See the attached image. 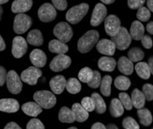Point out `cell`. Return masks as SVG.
<instances>
[{"label": "cell", "instance_id": "6da1fadb", "mask_svg": "<svg viewBox=\"0 0 153 129\" xmlns=\"http://www.w3.org/2000/svg\"><path fill=\"white\" fill-rule=\"evenodd\" d=\"M99 34L97 30H89L79 39L78 41V49L81 53H87L97 43Z\"/></svg>", "mask_w": 153, "mask_h": 129}, {"label": "cell", "instance_id": "7a4b0ae2", "mask_svg": "<svg viewBox=\"0 0 153 129\" xmlns=\"http://www.w3.org/2000/svg\"><path fill=\"white\" fill-rule=\"evenodd\" d=\"M89 6L86 3H82L71 7L67 12L65 18L68 22L73 24H78L86 16L88 11Z\"/></svg>", "mask_w": 153, "mask_h": 129}, {"label": "cell", "instance_id": "3957f363", "mask_svg": "<svg viewBox=\"0 0 153 129\" xmlns=\"http://www.w3.org/2000/svg\"><path fill=\"white\" fill-rule=\"evenodd\" d=\"M33 98L35 102L45 109L52 108L56 103V95L48 91H37L34 94Z\"/></svg>", "mask_w": 153, "mask_h": 129}, {"label": "cell", "instance_id": "277c9868", "mask_svg": "<svg viewBox=\"0 0 153 129\" xmlns=\"http://www.w3.org/2000/svg\"><path fill=\"white\" fill-rule=\"evenodd\" d=\"M111 41L114 44L116 48L120 50L127 49L131 42V38L125 27H121L115 36L112 37Z\"/></svg>", "mask_w": 153, "mask_h": 129}, {"label": "cell", "instance_id": "5b68a950", "mask_svg": "<svg viewBox=\"0 0 153 129\" xmlns=\"http://www.w3.org/2000/svg\"><path fill=\"white\" fill-rule=\"evenodd\" d=\"M53 34L59 41L65 44L71 40L74 32L70 24L63 22L56 24L53 29Z\"/></svg>", "mask_w": 153, "mask_h": 129}, {"label": "cell", "instance_id": "8992f818", "mask_svg": "<svg viewBox=\"0 0 153 129\" xmlns=\"http://www.w3.org/2000/svg\"><path fill=\"white\" fill-rule=\"evenodd\" d=\"M32 24L33 20L30 16L25 14H18L15 16L14 19V31L17 34H23L30 29Z\"/></svg>", "mask_w": 153, "mask_h": 129}, {"label": "cell", "instance_id": "52a82bcc", "mask_svg": "<svg viewBox=\"0 0 153 129\" xmlns=\"http://www.w3.org/2000/svg\"><path fill=\"white\" fill-rule=\"evenodd\" d=\"M7 86L9 91L12 94H19L22 91V83L18 74L15 70H10L7 74Z\"/></svg>", "mask_w": 153, "mask_h": 129}, {"label": "cell", "instance_id": "ba28073f", "mask_svg": "<svg viewBox=\"0 0 153 129\" xmlns=\"http://www.w3.org/2000/svg\"><path fill=\"white\" fill-rule=\"evenodd\" d=\"M42 71L36 67H30L27 68L21 74V80L23 82L30 85L35 86L37 84V80L41 77Z\"/></svg>", "mask_w": 153, "mask_h": 129}, {"label": "cell", "instance_id": "9c48e42d", "mask_svg": "<svg viewBox=\"0 0 153 129\" xmlns=\"http://www.w3.org/2000/svg\"><path fill=\"white\" fill-rule=\"evenodd\" d=\"M37 15L41 22H50L56 19L57 12L52 4L50 3H45L39 8Z\"/></svg>", "mask_w": 153, "mask_h": 129}, {"label": "cell", "instance_id": "30bf717a", "mask_svg": "<svg viewBox=\"0 0 153 129\" xmlns=\"http://www.w3.org/2000/svg\"><path fill=\"white\" fill-rule=\"evenodd\" d=\"M104 27L106 34L111 36V38L115 36L120 31V28L122 27L120 19L114 15L108 16L105 19Z\"/></svg>", "mask_w": 153, "mask_h": 129}, {"label": "cell", "instance_id": "8fae6325", "mask_svg": "<svg viewBox=\"0 0 153 129\" xmlns=\"http://www.w3.org/2000/svg\"><path fill=\"white\" fill-rule=\"evenodd\" d=\"M71 64L70 57L65 55H58L50 63V68L54 72H60L68 68Z\"/></svg>", "mask_w": 153, "mask_h": 129}, {"label": "cell", "instance_id": "7c38bea8", "mask_svg": "<svg viewBox=\"0 0 153 129\" xmlns=\"http://www.w3.org/2000/svg\"><path fill=\"white\" fill-rule=\"evenodd\" d=\"M27 50V43L22 37H15L12 41V53L15 58H20L24 56Z\"/></svg>", "mask_w": 153, "mask_h": 129}, {"label": "cell", "instance_id": "4fadbf2b", "mask_svg": "<svg viewBox=\"0 0 153 129\" xmlns=\"http://www.w3.org/2000/svg\"><path fill=\"white\" fill-rule=\"evenodd\" d=\"M107 15V10L106 7L101 3H98L94 9L91 18V24L93 27H97L106 18Z\"/></svg>", "mask_w": 153, "mask_h": 129}, {"label": "cell", "instance_id": "5bb4252c", "mask_svg": "<svg viewBox=\"0 0 153 129\" xmlns=\"http://www.w3.org/2000/svg\"><path fill=\"white\" fill-rule=\"evenodd\" d=\"M30 60L32 64L36 68H42L47 63V57L43 51L39 49H33L30 55Z\"/></svg>", "mask_w": 153, "mask_h": 129}, {"label": "cell", "instance_id": "9a60e30c", "mask_svg": "<svg viewBox=\"0 0 153 129\" xmlns=\"http://www.w3.org/2000/svg\"><path fill=\"white\" fill-rule=\"evenodd\" d=\"M97 49L98 52L103 55L111 56L114 54L116 50V47L114 44L110 40L107 39H103L99 41L97 45Z\"/></svg>", "mask_w": 153, "mask_h": 129}, {"label": "cell", "instance_id": "2e32d148", "mask_svg": "<svg viewBox=\"0 0 153 129\" xmlns=\"http://www.w3.org/2000/svg\"><path fill=\"white\" fill-rule=\"evenodd\" d=\"M66 80L63 75H56L50 81V87L55 94L59 95L65 90L66 86Z\"/></svg>", "mask_w": 153, "mask_h": 129}, {"label": "cell", "instance_id": "e0dca14e", "mask_svg": "<svg viewBox=\"0 0 153 129\" xmlns=\"http://www.w3.org/2000/svg\"><path fill=\"white\" fill-rule=\"evenodd\" d=\"M19 105L17 100L4 98L0 100V111L5 113H15L19 110Z\"/></svg>", "mask_w": 153, "mask_h": 129}, {"label": "cell", "instance_id": "ac0fdd59", "mask_svg": "<svg viewBox=\"0 0 153 129\" xmlns=\"http://www.w3.org/2000/svg\"><path fill=\"white\" fill-rule=\"evenodd\" d=\"M33 6L31 0H15L12 4V11L14 13L23 14L28 12Z\"/></svg>", "mask_w": 153, "mask_h": 129}, {"label": "cell", "instance_id": "d6986e66", "mask_svg": "<svg viewBox=\"0 0 153 129\" xmlns=\"http://www.w3.org/2000/svg\"><path fill=\"white\" fill-rule=\"evenodd\" d=\"M22 110L26 115L32 117H37L42 111V108L35 102H28L23 104Z\"/></svg>", "mask_w": 153, "mask_h": 129}, {"label": "cell", "instance_id": "ffe728a7", "mask_svg": "<svg viewBox=\"0 0 153 129\" xmlns=\"http://www.w3.org/2000/svg\"><path fill=\"white\" fill-rule=\"evenodd\" d=\"M145 33V27L140 21L132 22L130 28V36L134 40H141Z\"/></svg>", "mask_w": 153, "mask_h": 129}, {"label": "cell", "instance_id": "44dd1931", "mask_svg": "<svg viewBox=\"0 0 153 129\" xmlns=\"http://www.w3.org/2000/svg\"><path fill=\"white\" fill-rule=\"evenodd\" d=\"M48 49L51 52L58 55L65 54L68 51V47L66 44L59 41L58 40H53L49 42Z\"/></svg>", "mask_w": 153, "mask_h": 129}, {"label": "cell", "instance_id": "7402d4cb", "mask_svg": "<svg viewBox=\"0 0 153 129\" xmlns=\"http://www.w3.org/2000/svg\"><path fill=\"white\" fill-rule=\"evenodd\" d=\"M117 63L114 58L108 57H101L98 62V66L103 71L112 72L116 67Z\"/></svg>", "mask_w": 153, "mask_h": 129}, {"label": "cell", "instance_id": "603a6c76", "mask_svg": "<svg viewBox=\"0 0 153 129\" xmlns=\"http://www.w3.org/2000/svg\"><path fill=\"white\" fill-rule=\"evenodd\" d=\"M119 70L124 75H131L134 70V65L132 62L129 60L127 57H121L118 62Z\"/></svg>", "mask_w": 153, "mask_h": 129}, {"label": "cell", "instance_id": "cb8c5ba5", "mask_svg": "<svg viewBox=\"0 0 153 129\" xmlns=\"http://www.w3.org/2000/svg\"><path fill=\"white\" fill-rule=\"evenodd\" d=\"M131 102L132 105L137 109H141L145 106V97L143 95L142 91L137 88H135L131 93Z\"/></svg>", "mask_w": 153, "mask_h": 129}, {"label": "cell", "instance_id": "d4e9b609", "mask_svg": "<svg viewBox=\"0 0 153 129\" xmlns=\"http://www.w3.org/2000/svg\"><path fill=\"white\" fill-rule=\"evenodd\" d=\"M71 111H73L74 114L75 120L76 121L80 122V123L86 121L88 119V116H89L88 112H87L79 103H74L73 105Z\"/></svg>", "mask_w": 153, "mask_h": 129}, {"label": "cell", "instance_id": "484cf974", "mask_svg": "<svg viewBox=\"0 0 153 129\" xmlns=\"http://www.w3.org/2000/svg\"><path fill=\"white\" fill-rule=\"evenodd\" d=\"M27 42L34 46H41L43 43V38L41 32L38 29H33L28 33L27 37Z\"/></svg>", "mask_w": 153, "mask_h": 129}, {"label": "cell", "instance_id": "4316f807", "mask_svg": "<svg viewBox=\"0 0 153 129\" xmlns=\"http://www.w3.org/2000/svg\"><path fill=\"white\" fill-rule=\"evenodd\" d=\"M59 121L62 123H74L76 121L73 111L68 107H62L58 114Z\"/></svg>", "mask_w": 153, "mask_h": 129}, {"label": "cell", "instance_id": "83f0119b", "mask_svg": "<svg viewBox=\"0 0 153 129\" xmlns=\"http://www.w3.org/2000/svg\"><path fill=\"white\" fill-rule=\"evenodd\" d=\"M110 113L113 117L118 118L124 114V107L120 100L117 98L112 99L110 104Z\"/></svg>", "mask_w": 153, "mask_h": 129}, {"label": "cell", "instance_id": "f1b7e54d", "mask_svg": "<svg viewBox=\"0 0 153 129\" xmlns=\"http://www.w3.org/2000/svg\"><path fill=\"white\" fill-rule=\"evenodd\" d=\"M135 70H136L137 75L141 78L147 80L150 77L151 72L150 70H149V66L147 63H145V62H141V63H137L135 66Z\"/></svg>", "mask_w": 153, "mask_h": 129}, {"label": "cell", "instance_id": "f546056e", "mask_svg": "<svg viewBox=\"0 0 153 129\" xmlns=\"http://www.w3.org/2000/svg\"><path fill=\"white\" fill-rule=\"evenodd\" d=\"M138 117L140 118V123L145 126H149L152 121V116L150 111L148 109L141 108L137 111Z\"/></svg>", "mask_w": 153, "mask_h": 129}, {"label": "cell", "instance_id": "4dcf8cb0", "mask_svg": "<svg viewBox=\"0 0 153 129\" xmlns=\"http://www.w3.org/2000/svg\"><path fill=\"white\" fill-rule=\"evenodd\" d=\"M91 98L93 99L94 105H95V109L98 114H102L105 113L106 110V105L101 95L97 93H94Z\"/></svg>", "mask_w": 153, "mask_h": 129}, {"label": "cell", "instance_id": "1f68e13d", "mask_svg": "<svg viewBox=\"0 0 153 129\" xmlns=\"http://www.w3.org/2000/svg\"><path fill=\"white\" fill-rule=\"evenodd\" d=\"M112 77L110 75H105L101 81L100 91L104 96H109L111 95V85Z\"/></svg>", "mask_w": 153, "mask_h": 129}, {"label": "cell", "instance_id": "d6a6232c", "mask_svg": "<svg viewBox=\"0 0 153 129\" xmlns=\"http://www.w3.org/2000/svg\"><path fill=\"white\" fill-rule=\"evenodd\" d=\"M65 88L67 89L68 92L71 93V94H76L79 93L81 90V85L80 83L79 80L76 78H71L68 79L66 82V86Z\"/></svg>", "mask_w": 153, "mask_h": 129}, {"label": "cell", "instance_id": "836d02e7", "mask_svg": "<svg viewBox=\"0 0 153 129\" xmlns=\"http://www.w3.org/2000/svg\"><path fill=\"white\" fill-rule=\"evenodd\" d=\"M114 86L120 91H127L130 87L131 81L125 76H118L114 80Z\"/></svg>", "mask_w": 153, "mask_h": 129}, {"label": "cell", "instance_id": "e575fe53", "mask_svg": "<svg viewBox=\"0 0 153 129\" xmlns=\"http://www.w3.org/2000/svg\"><path fill=\"white\" fill-rule=\"evenodd\" d=\"M145 56V53L139 47H134L128 52V59L131 62H139L142 60Z\"/></svg>", "mask_w": 153, "mask_h": 129}, {"label": "cell", "instance_id": "d590c367", "mask_svg": "<svg viewBox=\"0 0 153 129\" xmlns=\"http://www.w3.org/2000/svg\"><path fill=\"white\" fill-rule=\"evenodd\" d=\"M94 71L89 68H84L80 70L79 73V79L81 82L88 83L93 77Z\"/></svg>", "mask_w": 153, "mask_h": 129}, {"label": "cell", "instance_id": "8d00e7d4", "mask_svg": "<svg viewBox=\"0 0 153 129\" xmlns=\"http://www.w3.org/2000/svg\"><path fill=\"white\" fill-rule=\"evenodd\" d=\"M119 98H120V101L124 108L127 109L128 111H130L132 109V102H131L130 97H129V95L127 93H121L119 95Z\"/></svg>", "mask_w": 153, "mask_h": 129}, {"label": "cell", "instance_id": "74e56055", "mask_svg": "<svg viewBox=\"0 0 153 129\" xmlns=\"http://www.w3.org/2000/svg\"><path fill=\"white\" fill-rule=\"evenodd\" d=\"M81 106L86 110L87 112H92L95 110V105L93 99L90 97H85L81 100Z\"/></svg>", "mask_w": 153, "mask_h": 129}, {"label": "cell", "instance_id": "f35d334b", "mask_svg": "<svg viewBox=\"0 0 153 129\" xmlns=\"http://www.w3.org/2000/svg\"><path fill=\"white\" fill-rule=\"evenodd\" d=\"M151 17V13L147 8L142 7L138 10L137 13V17L138 19L142 21V22H147L148 21Z\"/></svg>", "mask_w": 153, "mask_h": 129}, {"label": "cell", "instance_id": "ab89813d", "mask_svg": "<svg viewBox=\"0 0 153 129\" xmlns=\"http://www.w3.org/2000/svg\"><path fill=\"white\" fill-rule=\"evenodd\" d=\"M122 125L125 129H140V125L133 118L127 117L122 121Z\"/></svg>", "mask_w": 153, "mask_h": 129}, {"label": "cell", "instance_id": "60d3db41", "mask_svg": "<svg viewBox=\"0 0 153 129\" xmlns=\"http://www.w3.org/2000/svg\"><path fill=\"white\" fill-rule=\"evenodd\" d=\"M101 77L100 73L98 71H94L93 72V77H92L91 80L88 84L89 87L92 88H97L99 87L101 84Z\"/></svg>", "mask_w": 153, "mask_h": 129}, {"label": "cell", "instance_id": "b9f144b4", "mask_svg": "<svg viewBox=\"0 0 153 129\" xmlns=\"http://www.w3.org/2000/svg\"><path fill=\"white\" fill-rule=\"evenodd\" d=\"M142 93L145 99L148 101H152L153 99V86L151 84H145L142 87Z\"/></svg>", "mask_w": 153, "mask_h": 129}, {"label": "cell", "instance_id": "7bdbcfd3", "mask_svg": "<svg viewBox=\"0 0 153 129\" xmlns=\"http://www.w3.org/2000/svg\"><path fill=\"white\" fill-rule=\"evenodd\" d=\"M27 129H45L43 123L39 119L33 118L27 124Z\"/></svg>", "mask_w": 153, "mask_h": 129}, {"label": "cell", "instance_id": "ee69618b", "mask_svg": "<svg viewBox=\"0 0 153 129\" xmlns=\"http://www.w3.org/2000/svg\"><path fill=\"white\" fill-rule=\"evenodd\" d=\"M53 6L58 10H65L67 8L68 2L65 0H53Z\"/></svg>", "mask_w": 153, "mask_h": 129}, {"label": "cell", "instance_id": "f6af8a7d", "mask_svg": "<svg viewBox=\"0 0 153 129\" xmlns=\"http://www.w3.org/2000/svg\"><path fill=\"white\" fill-rule=\"evenodd\" d=\"M128 6L131 10H136V9H140L143 7L144 4L145 3V1H139V0H129L127 1Z\"/></svg>", "mask_w": 153, "mask_h": 129}, {"label": "cell", "instance_id": "bcb514c9", "mask_svg": "<svg viewBox=\"0 0 153 129\" xmlns=\"http://www.w3.org/2000/svg\"><path fill=\"white\" fill-rule=\"evenodd\" d=\"M142 44L146 49H150L152 46V40L149 35H144L142 38Z\"/></svg>", "mask_w": 153, "mask_h": 129}, {"label": "cell", "instance_id": "7dc6e473", "mask_svg": "<svg viewBox=\"0 0 153 129\" xmlns=\"http://www.w3.org/2000/svg\"><path fill=\"white\" fill-rule=\"evenodd\" d=\"M7 71L4 67L0 66V86H2L6 81Z\"/></svg>", "mask_w": 153, "mask_h": 129}, {"label": "cell", "instance_id": "c3c4849f", "mask_svg": "<svg viewBox=\"0 0 153 129\" xmlns=\"http://www.w3.org/2000/svg\"><path fill=\"white\" fill-rule=\"evenodd\" d=\"M4 129H22L15 122H10L5 125Z\"/></svg>", "mask_w": 153, "mask_h": 129}, {"label": "cell", "instance_id": "681fc988", "mask_svg": "<svg viewBox=\"0 0 153 129\" xmlns=\"http://www.w3.org/2000/svg\"><path fill=\"white\" fill-rule=\"evenodd\" d=\"M91 129H106V127L101 123H96L91 126Z\"/></svg>", "mask_w": 153, "mask_h": 129}, {"label": "cell", "instance_id": "f907efd6", "mask_svg": "<svg viewBox=\"0 0 153 129\" xmlns=\"http://www.w3.org/2000/svg\"><path fill=\"white\" fill-rule=\"evenodd\" d=\"M147 30L149 34L152 35L153 34V22H149L147 25Z\"/></svg>", "mask_w": 153, "mask_h": 129}, {"label": "cell", "instance_id": "816d5d0a", "mask_svg": "<svg viewBox=\"0 0 153 129\" xmlns=\"http://www.w3.org/2000/svg\"><path fill=\"white\" fill-rule=\"evenodd\" d=\"M6 48V45H5V42L3 40V38H1V36L0 35V51L4 50Z\"/></svg>", "mask_w": 153, "mask_h": 129}, {"label": "cell", "instance_id": "f5cc1de1", "mask_svg": "<svg viewBox=\"0 0 153 129\" xmlns=\"http://www.w3.org/2000/svg\"><path fill=\"white\" fill-rule=\"evenodd\" d=\"M148 65L149 66V70H150V72L151 74L153 73V58L152 57H150L149 60V64Z\"/></svg>", "mask_w": 153, "mask_h": 129}, {"label": "cell", "instance_id": "db71d44e", "mask_svg": "<svg viewBox=\"0 0 153 129\" xmlns=\"http://www.w3.org/2000/svg\"><path fill=\"white\" fill-rule=\"evenodd\" d=\"M147 7L149 8V12H153V1L152 0H149L147 2Z\"/></svg>", "mask_w": 153, "mask_h": 129}, {"label": "cell", "instance_id": "11a10c76", "mask_svg": "<svg viewBox=\"0 0 153 129\" xmlns=\"http://www.w3.org/2000/svg\"><path fill=\"white\" fill-rule=\"evenodd\" d=\"M106 129H119L118 128H117V126L116 125L114 124H109L107 126V128H106Z\"/></svg>", "mask_w": 153, "mask_h": 129}, {"label": "cell", "instance_id": "9f6ffc18", "mask_svg": "<svg viewBox=\"0 0 153 129\" xmlns=\"http://www.w3.org/2000/svg\"><path fill=\"white\" fill-rule=\"evenodd\" d=\"M101 2L104 3V4H111V3L114 2V0H111V1H107V0H102V1H101Z\"/></svg>", "mask_w": 153, "mask_h": 129}, {"label": "cell", "instance_id": "6f0895ef", "mask_svg": "<svg viewBox=\"0 0 153 129\" xmlns=\"http://www.w3.org/2000/svg\"><path fill=\"white\" fill-rule=\"evenodd\" d=\"M7 2H8V0H0V5L5 4Z\"/></svg>", "mask_w": 153, "mask_h": 129}, {"label": "cell", "instance_id": "680465c9", "mask_svg": "<svg viewBox=\"0 0 153 129\" xmlns=\"http://www.w3.org/2000/svg\"><path fill=\"white\" fill-rule=\"evenodd\" d=\"M2 13H3V8L1 7H0V20H1V15H2Z\"/></svg>", "mask_w": 153, "mask_h": 129}, {"label": "cell", "instance_id": "91938a15", "mask_svg": "<svg viewBox=\"0 0 153 129\" xmlns=\"http://www.w3.org/2000/svg\"><path fill=\"white\" fill-rule=\"evenodd\" d=\"M68 129H78V128H76V127H70V128H68Z\"/></svg>", "mask_w": 153, "mask_h": 129}]
</instances>
